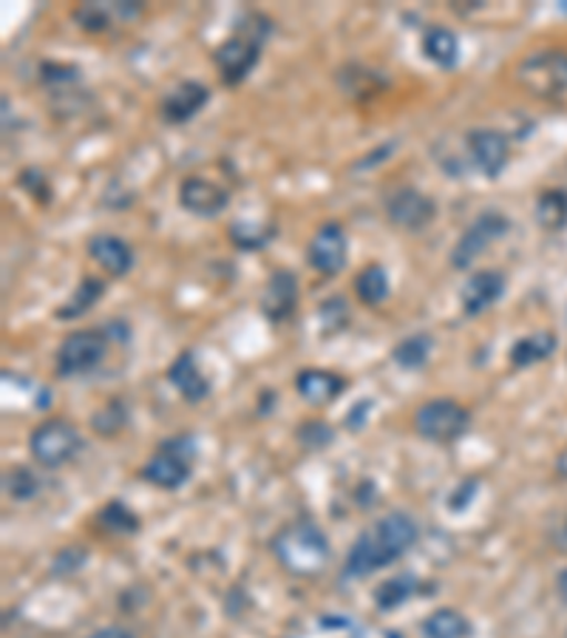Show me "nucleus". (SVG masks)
Instances as JSON below:
<instances>
[{
    "mask_svg": "<svg viewBox=\"0 0 567 638\" xmlns=\"http://www.w3.org/2000/svg\"><path fill=\"white\" fill-rule=\"evenodd\" d=\"M516 83L536 100H567V52L539 49L516 65Z\"/></svg>",
    "mask_w": 567,
    "mask_h": 638,
    "instance_id": "20e7f679",
    "label": "nucleus"
},
{
    "mask_svg": "<svg viewBox=\"0 0 567 638\" xmlns=\"http://www.w3.org/2000/svg\"><path fill=\"white\" fill-rule=\"evenodd\" d=\"M298 440L307 449H323V445L332 443V429L323 420H310V423H303L298 429Z\"/></svg>",
    "mask_w": 567,
    "mask_h": 638,
    "instance_id": "72a5a7b5",
    "label": "nucleus"
},
{
    "mask_svg": "<svg viewBox=\"0 0 567 638\" xmlns=\"http://www.w3.org/2000/svg\"><path fill=\"white\" fill-rule=\"evenodd\" d=\"M423 638H468L471 621L454 607H440L423 621Z\"/></svg>",
    "mask_w": 567,
    "mask_h": 638,
    "instance_id": "b1692460",
    "label": "nucleus"
},
{
    "mask_svg": "<svg viewBox=\"0 0 567 638\" xmlns=\"http://www.w3.org/2000/svg\"><path fill=\"white\" fill-rule=\"evenodd\" d=\"M85 638H136V636L128 630V627L109 625V627H100V630L89 632V636H85Z\"/></svg>",
    "mask_w": 567,
    "mask_h": 638,
    "instance_id": "e433bc0d",
    "label": "nucleus"
},
{
    "mask_svg": "<svg viewBox=\"0 0 567 638\" xmlns=\"http://www.w3.org/2000/svg\"><path fill=\"white\" fill-rule=\"evenodd\" d=\"M296 389L310 407H327L338 400L347 389V381L336 372H323V369H303L296 378Z\"/></svg>",
    "mask_w": 567,
    "mask_h": 638,
    "instance_id": "6ab92c4d",
    "label": "nucleus"
},
{
    "mask_svg": "<svg viewBox=\"0 0 567 638\" xmlns=\"http://www.w3.org/2000/svg\"><path fill=\"white\" fill-rule=\"evenodd\" d=\"M278 565L292 576H318L332 559L329 539L316 523H296L278 531L270 542Z\"/></svg>",
    "mask_w": 567,
    "mask_h": 638,
    "instance_id": "7ed1b4c3",
    "label": "nucleus"
},
{
    "mask_svg": "<svg viewBox=\"0 0 567 638\" xmlns=\"http://www.w3.org/2000/svg\"><path fill=\"white\" fill-rule=\"evenodd\" d=\"M97 523L100 528L116 536H131L140 531V516H136L128 505L120 503V500H111V503H105L103 508L97 511Z\"/></svg>",
    "mask_w": 567,
    "mask_h": 638,
    "instance_id": "bb28decb",
    "label": "nucleus"
},
{
    "mask_svg": "<svg viewBox=\"0 0 567 638\" xmlns=\"http://www.w3.org/2000/svg\"><path fill=\"white\" fill-rule=\"evenodd\" d=\"M471 425V412L452 398L425 400L414 412V429L429 443H454Z\"/></svg>",
    "mask_w": 567,
    "mask_h": 638,
    "instance_id": "0eeeda50",
    "label": "nucleus"
},
{
    "mask_svg": "<svg viewBox=\"0 0 567 638\" xmlns=\"http://www.w3.org/2000/svg\"><path fill=\"white\" fill-rule=\"evenodd\" d=\"M210 103V89L199 80H182L162 97L159 116L168 125H185Z\"/></svg>",
    "mask_w": 567,
    "mask_h": 638,
    "instance_id": "4468645a",
    "label": "nucleus"
},
{
    "mask_svg": "<svg viewBox=\"0 0 567 638\" xmlns=\"http://www.w3.org/2000/svg\"><path fill=\"white\" fill-rule=\"evenodd\" d=\"M369 407H372V403H369V400H363L361 407L354 409V418H349V420H347V425H349V429H361V425H363V420H367V414H369V412H367Z\"/></svg>",
    "mask_w": 567,
    "mask_h": 638,
    "instance_id": "4c0bfd02",
    "label": "nucleus"
},
{
    "mask_svg": "<svg viewBox=\"0 0 567 638\" xmlns=\"http://www.w3.org/2000/svg\"><path fill=\"white\" fill-rule=\"evenodd\" d=\"M318 321H321L323 336H336L349 323V303L341 296H332L318 307Z\"/></svg>",
    "mask_w": 567,
    "mask_h": 638,
    "instance_id": "2f4dec72",
    "label": "nucleus"
},
{
    "mask_svg": "<svg viewBox=\"0 0 567 638\" xmlns=\"http://www.w3.org/2000/svg\"><path fill=\"white\" fill-rule=\"evenodd\" d=\"M347 233L338 222H327L316 230V236L307 245V261L312 270L321 276H336L347 265Z\"/></svg>",
    "mask_w": 567,
    "mask_h": 638,
    "instance_id": "f8f14e48",
    "label": "nucleus"
},
{
    "mask_svg": "<svg viewBox=\"0 0 567 638\" xmlns=\"http://www.w3.org/2000/svg\"><path fill=\"white\" fill-rule=\"evenodd\" d=\"M109 332L105 329H78L63 338L58 349V374L60 378H80L89 374L105 361L109 354Z\"/></svg>",
    "mask_w": 567,
    "mask_h": 638,
    "instance_id": "6e6552de",
    "label": "nucleus"
},
{
    "mask_svg": "<svg viewBox=\"0 0 567 638\" xmlns=\"http://www.w3.org/2000/svg\"><path fill=\"white\" fill-rule=\"evenodd\" d=\"M270 227L265 225H256V222H233L230 225V241L239 250H261V247L267 245V241L272 239Z\"/></svg>",
    "mask_w": 567,
    "mask_h": 638,
    "instance_id": "7c9ffc66",
    "label": "nucleus"
},
{
    "mask_svg": "<svg viewBox=\"0 0 567 638\" xmlns=\"http://www.w3.org/2000/svg\"><path fill=\"white\" fill-rule=\"evenodd\" d=\"M168 381L187 403H202L210 394V381L205 378L202 367L196 363L194 352H182L168 369Z\"/></svg>",
    "mask_w": 567,
    "mask_h": 638,
    "instance_id": "a211bd4d",
    "label": "nucleus"
},
{
    "mask_svg": "<svg viewBox=\"0 0 567 638\" xmlns=\"http://www.w3.org/2000/svg\"><path fill=\"white\" fill-rule=\"evenodd\" d=\"M417 536L420 528L412 514H406V511H389L372 528L363 531L354 539V545L347 554V562H343L341 579H367L374 570L392 565V562H398L400 556L412 548Z\"/></svg>",
    "mask_w": 567,
    "mask_h": 638,
    "instance_id": "f257e3e1",
    "label": "nucleus"
},
{
    "mask_svg": "<svg viewBox=\"0 0 567 638\" xmlns=\"http://www.w3.org/2000/svg\"><path fill=\"white\" fill-rule=\"evenodd\" d=\"M196 463V443L194 438L179 434L174 440H165L159 452L142 465V480L162 491H176L190 480Z\"/></svg>",
    "mask_w": 567,
    "mask_h": 638,
    "instance_id": "423d86ee",
    "label": "nucleus"
},
{
    "mask_svg": "<svg viewBox=\"0 0 567 638\" xmlns=\"http://www.w3.org/2000/svg\"><path fill=\"white\" fill-rule=\"evenodd\" d=\"M556 594H559V599L567 605V567L559 576H556Z\"/></svg>",
    "mask_w": 567,
    "mask_h": 638,
    "instance_id": "58836bf2",
    "label": "nucleus"
},
{
    "mask_svg": "<svg viewBox=\"0 0 567 638\" xmlns=\"http://www.w3.org/2000/svg\"><path fill=\"white\" fill-rule=\"evenodd\" d=\"M432 336H425V332H417V336H409L394 347L392 358L400 369H406V372H414V369H423L432 358Z\"/></svg>",
    "mask_w": 567,
    "mask_h": 638,
    "instance_id": "a878e982",
    "label": "nucleus"
},
{
    "mask_svg": "<svg viewBox=\"0 0 567 638\" xmlns=\"http://www.w3.org/2000/svg\"><path fill=\"white\" fill-rule=\"evenodd\" d=\"M386 216L394 227L417 233L432 225V219L437 216V205L417 187H398L386 196Z\"/></svg>",
    "mask_w": 567,
    "mask_h": 638,
    "instance_id": "9d476101",
    "label": "nucleus"
},
{
    "mask_svg": "<svg viewBox=\"0 0 567 638\" xmlns=\"http://www.w3.org/2000/svg\"><path fill=\"white\" fill-rule=\"evenodd\" d=\"M389 292H392V284H389V272L381 265H367L354 276V296L367 307H381Z\"/></svg>",
    "mask_w": 567,
    "mask_h": 638,
    "instance_id": "5701e85b",
    "label": "nucleus"
},
{
    "mask_svg": "<svg viewBox=\"0 0 567 638\" xmlns=\"http://www.w3.org/2000/svg\"><path fill=\"white\" fill-rule=\"evenodd\" d=\"M536 222L542 230H561L567 225V191H545L536 199Z\"/></svg>",
    "mask_w": 567,
    "mask_h": 638,
    "instance_id": "cd10ccee",
    "label": "nucleus"
},
{
    "mask_svg": "<svg viewBox=\"0 0 567 638\" xmlns=\"http://www.w3.org/2000/svg\"><path fill=\"white\" fill-rule=\"evenodd\" d=\"M85 562V550L83 548H63L58 554V559H54V574L58 576H69L74 574V570H80Z\"/></svg>",
    "mask_w": 567,
    "mask_h": 638,
    "instance_id": "f704fd0d",
    "label": "nucleus"
},
{
    "mask_svg": "<svg viewBox=\"0 0 567 638\" xmlns=\"http://www.w3.org/2000/svg\"><path fill=\"white\" fill-rule=\"evenodd\" d=\"M267 34H270V20L265 14H247L241 27L221 40L213 52V63L219 69V78L225 85H239L250 78V71L261 60Z\"/></svg>",
    "mask_w": 567,
    "mask_h": 638,
    "instance_id": "f03ea898",
    "label": "nucleus"
},
{
    "mask_svg": "<svg viewBox=\"0 0 567 638\" xmlns=\"http://www.w3.org/2000/svg\"><path fill=\"white\" fill-rule=\"evenodd\" d=\"M74 20H78V27L83 29V32H109L111 23L116 20L114 3H105V7L103 3H80V7L74 9Z\"/></svg>",
    "mask_w": 567,
    "mask_h": 638,
    "instance_id": "c756f323",
    "label": "nucleus"
},
{
    "mask_svg": "<svg viewBox=\"0 0 567 638\" xmlns=\"http://www.w3.org/2000/svg\"><path fill=\"white\" fill-rule=\"evenodd\" d=\"M230 202V191L219 182L207 179V176H185L179 185V205L185 207L187 213H194V216H202V219H213V216H219L221 210Z\"/></svg>",
    "mask_w": 567,
    "mask_h": 638,
    "instance_id": "ddd939ff",
    "label": "nucleus"
},
{
    "mask_svg": "<svg viewBox=\"0 0 567 638\" xmlns=\"http://www.w3.org/2000/svg\"><path fill=\"white\" fill-rule=\"evenodd\" d=\"M3 491H7L9 500L14 503H29L34 496L40 494V477L27 465H14V469L7 471L3 477Z\"/></svg>",
    "mask_w": 567,
    "mask_h": 638,
    "instance_id": "c85d7f7f",
    "label": "nucleus"
},
{
    "mask_svg": "<svg viewBox=\"0 0 567 638\" xmlns=\"http://www.w3.org/2000/svg\"><path fill=\"white\" fill-rule=\"evenodd\" d=\"M465 148H468L474 168L488 179L503 174L511 160L508 136L494 128H471L468 136H465Z\"/></svg>",
    "mask_w": 567,
    "mask_h": 638,
    "instance_id": "9b49d317",
    "label": "nucleus"
},
{
    "mask_svg": "<svg viewBox=\"0 0 567 638\" xmlns=\"http://www.w3.org/2000/svg\"><path fill=\"white\" fill-rule=\"evenodd\" d=\"M89 256L91 261H94L100 270L109 272L111 278L128 276L131 267H134V250H131L128 241H123L120 236H111V233H97V236H91Z\"/></svg>",
    "mask_w": 567,
    "mask_h": 638,
    "instance_id": "f3484780",
    "label": "nucleus"
},
{
    "mask_svg": "<svg viewBox=\"0 0 567 638\" xmlns=\"http://www.w3.org/2000/svg\"><path fill=\"white\" fill-rule=\"evenodd\" d=\"M125 420H128V409H125L123 400H111L109 407L100 409V412L94 414L91 425H94V432L97 434H105V438H111V434H116L120 429H123Z\"/></svg>",
    "mask_w": 567,
    "mask_h": 638,
    "instance_id": "473e14b6",
    "label": "nucleus"
},
{
    "mask_svg": "<svg viewBox=\"0 0 567 638\" xmlns=\"http://www.w3.org/2000/svg\"><path fill=\"white\" fill-rule=\"evenodd\" d=\"M474 491H477V480H474V485H471L468 491H465V483H460L457 491H454V494L449 496V508H452V511L468 508V503H471V496H474Z\"/></svg>",
    "mask_w": 567,
    "mask_h": 638,
    "instance_id": "c9c22d12",
    "label": "nucleus"
},
{
    "mask_svg": "<svg viewBox=\"0 0 567 638\" xmlns=\"http://www.w3.org/2000/svg\"><path fill=\"white\" fill-rule=\"evenodd\" d=\"M298 307V278L290 270H276L261 292V316L270 323H281Z\"/></svg>",
    "mask_w": 567,
    "mask_h": 638,
    "instance_id": "dca6fc26",
    "label": "nucleus"
},
{
    "mask_svg": "<svg viewBox=\"0 0 567 638\" xmlns=\"http://www.w3.org/2000/svg\"><path fill=\"white\" fill-rule=\"evenodd\" d=\"M83 449L80 429L69 418H49L38 425L29 438V452L34 463L49 471H58L69 465Z\"/></svg>",
    "mask_w": 567,
    "mask_h": 638,
    "instance_id": "39448f33",
    "label": "nucleus"
},
{
    "mask_svg": "<svg viewBox=\"0 0 567 638\" xmlns=\"http://www.w3.org/2000/svg\"><path fill=\"white\" fill-rule=\"evenodd\" d=\"M556 349V336L554 332H534V336H525L511 347L508 358L514 369H528L534 363L550 358V352Z\"/></svg>",
    "mask_w": 567,
    "mask_h": 638,
    "instance_id": "4be33fe9",
    "label": "nucleus"
},
{
    "mask_svg": "<svg viewBox=\"0 0 567 638\" xmlns=\"http://www.w3.org/2000/svg\"><path fill=\"white\" fill-rule=\"evenodd\" d=\"M508 230H511L508 216H503L499 210L480 213L477 219L465 227V233L457 239V245H454L452 265L457 267V270H465V267H471L480 256H483L485 247L494 245L496 239H503Z\"/></svg>",
    "mask_w": 567,
    "mask_h": 638,
    "instance_id": "1a4fd4ad",
    "label": "nucleus"
},
{
    "mask_svg": "<svg viewBox=\"0 0 567 638\" xmlns=\"http://www.w3.org/2000/svg\"><path fill=\"white\" fill-rule=\"evenodd\" d=\"M103 292H105V281H100V278H94V276H85L83 281L78 284V290L71 292L69 296V301L60 307L54 316L60 318V321H74V318H80V316H85V312L94 307V303L103 298Z\"/></svg>",
    "mask_w": 567,
    "mask_h": 638,
    "instance_id": "393cba45",
    "label": "nucleus"
},
{
    "mask_svg": "<svg viewBox=\"0 0 567 638\" xmlns=\"http://www.w3.org/2000/svg\"><path fill=\"white\" fill-rule=\"evenodd\" d=\"M505 292V276L499 270H477L465 278L463 290H460V310L463 316L477 318L485 310H491Z\"/></svg>",
    "mask_w": 567,
    "mask_h": 638,
    "instance_id": "2eb2a0df",
    "label": "nucleus"
},
{
    "mask_svg": "<svg viewBox=\"0 0 567 638\" xmlns=\"http://www.w3.org/2000/svg\"><path fill=\"white\" fill-rule=\"evenodd\" d=\"M423 54L432 60L437 69L452 71L460 63V40L452 29L429 27L423 32Z\"/></svg>",
    "mask_w": 567,
    "mask_h": 638,
    "instance_id": "aec40b11",
    "label": "nucleus"
},
{
    "mask_svg": "<svg viewBox=\"0 0 567 638\" xmlns=\"http://www.w3.org/2000/svg\"><path fill=\"white\" fill-rule=\"evenodd\" d=\"M420 587H423V582H420L414 574L389 576V579L381 582L378 590H374V605H378V610L383 613L398 610V607L406 605L412 596L420 594Z\"/></svg>",
    "mask_w": 567,
    "mask_h": 638,
    "instance_id": "412c9836",
    "label": "nucleus"
},
{
    "mask_svg": "<svg viewBox=\"0 0 567 638\" xmlns=\"http://www.w3.org/2000/svg\"><path fill=\"white\" fill-rule=\"evenodd\" d=\"M556 474H559L561 480H567V449L559 454V460H556Z\"/></svg>",
    "mask_w": 567,
    "mask_h": 638,
    "instance_id": "ea45409f",
    "label": "nucleus"
}]
</instances>
